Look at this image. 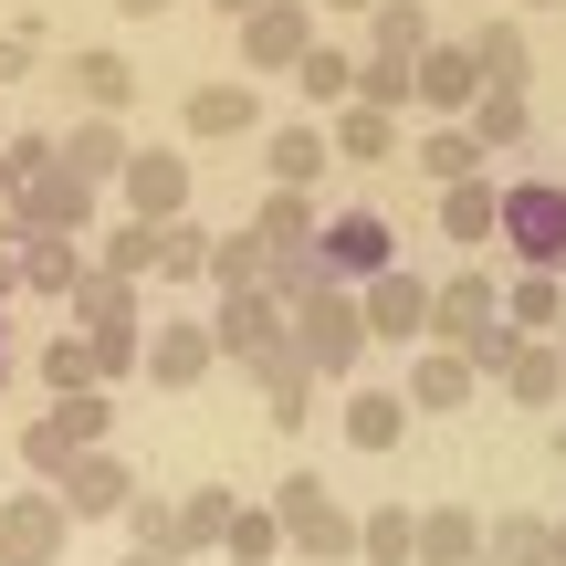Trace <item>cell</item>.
<instances>
[{
  "instance_id": "83f0119b",
  "label": "cell",
  "mask_w": 566,
  "mask_h": 566,
  "mask_svg": "<svg viewBox=\"0 0 566 566\" xmlns=\"http://www.w3.org/2000/svg\"><path fill=\"white\" fill-rule=\"evenodd\" d=\"M231 504H242V493H221V483L179 493V566H189V556H221V546H231Z\"/></svg>"
},
{
  "instance_id": "7402d4cb",
  "label": "cell",
  "mask_w": 566,
  "mask_h": 566,
  "mask_svg": "<svg viewBox=\"0 0 566 566\" xmlns=\"http://www.w3.org/2000/svg\"><path fill=\"white\" fill-rule=\"evenodd\" d=\"M462 126H472V137H483V158H514V147L535 137V105H525V84H483Z\"/></svg>"
},
{
  "instance_id": "4fadbf2b",
  "label": "cell",
  "mask_w": 566,
  "mask_h": 566,
  "mask_svg": "<svg viewBox=\"0 0 566 566\" xmlns=\"http://www.w3.org/2000/svg\"><path fill=\"white\" fill-rule=\"evenodd\" d=\"M315 252H325V273H336V283H378L388 263H399V252H388V221H378V210H336V221L315 231Z\"/></svg>"
},
{
  "instance_id": "4316f807",
  "label": "cell",
  "mask_w": 566,
  "mask_h": 566,
  "mask_svg": "<svg viewBox=\"0 0 566 566\" xmlns=\"http://www.w3.org/2000/svg\"><path fill=\"white\" fill-rule=\"evenodd\" d=\"M483 566H556V514H493Z\"/></svg>"
},
{
  "instance_id": "f6af8a7d",
  "label": "cell",
  "mask_w": 566,
  "mask_h": 566,
  "mask_svg": "<svg viewBox=\"0 0 566 566\" xmlns=\"http://www.w3.org/2000/svg\"><path fill=\"white\" fill-rule=\"evenodd\" d=\"M0 294H21V242H0Z\"/></svg>"
},
{
  "instance_id": "5bb4252c",
  "label": "cell",
  "mask_w": 566,
  "mask_h": 566,
  "mask_svg": "<svg viewBox=\"0 0 566 566\" xmlns=\"http://www.w3.org/2000/svg\"><path fill=\"white\" fill-rule=\"evenodd\" d=\"M95 221V179H84V168H42V179H21V242H32V231H84Z\"/></svg>"
},
{
  "instance_id": "cb8c5ba5",
  "label": "cell",
  "mask_w": 566,
  "mask_h": 566,
  "mask_svg": "<svg viewBox=\"0 0 566 566\" xmlns=\"http://www.w3.org/2000/svg\"><path fill=\"white\" fill-rule=\"evenodd\" d=\"M263 168H273V189H315L325 168H336V137H325V126H273Z\"/></svg>"
},
{
  "instance_id": "1f68e13d",
  "label": "cell",
  "mask_w": 566,
  "mask_h": 566,
  "mask_svg": "<svg viewBox=\"0 0 566 566\" xmlns=\"http://www.w3.org/2000/svg\"><path fill=\"white\" fill-rule=\"evenodd\" d=\"M95 273H116V283H147V273H158V221H137V210H126V221L95 242Z\"/></svg>"
},
{
  "instance_id": "74e56055",
  "label": "cell",
  "mask_w": 566,
  "mask_h": 566,
  "mask_svg": "<svg viewBox=\"0 0 566 566\" xmlns=\"http://www.w3.org/2000/svg\"><path fill=\"white\" fill-rule=\"evenodd\" d=\"M273 273V242H263V231H221V242H210V283H221V294H231V283H263Z\"/></svg>"
},
{
  "instance_id": "30bf717a",
  "label": "cell",
  "mask_w": 566,
  "mask_h": 566,
  "mask_svg": "<svg viewBox=\"0 0 566 566\" xmlns=\"http://www.w3.org/2000/svg\"><path fill=\"white\" fill-rule=\"evenodd\" d=\"M116 200L137 210V221H179V210H189V168H179V147H126Z\"/></svg>"
},
{
  "instance_id": "ba28073f",
  "label": "cell",
  "mask_w": 566,
  "mask_h": 566,
  "mask_svg": "<svg viewBox=\"0 0 566 566\" xmlns=\"http://www.w3.org/2000/svg\"><path fill=\"white\" fill-rule=\"evenodd\" d=\"M409 409L420 420H451V409H472V388H483V367H472V346H441V336H420L409 346Z\"/></svg>"
},
{
  "instance_id": "d6a6232c",
  "label": "cell",
  "mask_w": 566,
  "mask_h": 566,
  "mask_svg": "<svg viewBox=\"0 0 566 566\" xmlns=\"http://www.w3.org/2000/svg\"><path fill=\"white\" fill-rule=\"evenodd\" d=\"M504 315H514V325H525V336H556V325H566V283L525 263V273H514V283H504Z\"/></svg>"
},
{
  "instance_id": "ab89813d",
  "label": "cell",
  "mask_w": 566,
  "mask_h": 566,
  "mask_svg": "<svg viewBox=\"0 0 566 566\" xmlns=\"http://www.w3.org/2000/svg\"><path fill=\"white\" fill-rule=\"evenodd\" d=\"M42 388H105V357H95V336H84V325L42 346Z\"/></svg>"
},
{
  "instance_id": "9a60e30c",
  "label": "cell",
  "mask_w": 566,
  "mask_h": 566,
  "mask_svg": "<svg viewBox=\"0 0 566 566\" xmlns=\"http://www.w3.org/2000/svg\"><path fill=\"white\" fill-rule=\"evenodd\" d=\"M441 242H462V252H483V242H504V179H441Z\"/></svg>"
},
{
  "instance_id": "7a4b0ae2",
  "label": "cell",
  "mask_w": 566,
  "mask_h": 566,
  "mask_svg": "<svg viewBox=\"0 0 566 566\" xmlns=\"http://www.w3.org/2000/svg\"><path fill=\"white\" fill-rule=\"evenodd\" d=\"M294 346H304V367H315L325 388H346V378H357V357L378 346V336H367L357 283H315V294L294 304Z\"/></svg>"
},
{
  "instance_id": "2e32d148",
  "label": "cell",
  "mask_w": 566,
  "mask_h": 566,
  "mask_svg": "<svg viewBox=\"0 0 566 566\" xmlns=\"http://www.w3.org/2000/svg\"><path fill=\"white\" fill-rule=\"evenodd\" d=\"M63 504H74V525H105V514H126V504H137V472L116 462V441H105V451H84V462L63 472Z\"/></svg>"
},
{
  "instance_id": "11a10c76",
  "label": "cell",
  "mask_w": 566,
  "mask_h": 566,
  "mask_svg": "<svg viewBox=\"0 0 566 566\" xmlns=\"http://www.w3.org/2000/svg\"><path fill=\"white\" fill-rule=\"evenodd\" d=\"M535 11H546V0H535Z\"/></svg>"
},
{
  "instance_id": "3957f363",
  "label": "cell",
  "mask_w": 566,
  "mask_h": 566,
  "mask_svg": "<svg viewBox=\"0 0 566 566\" xmlns=\"http://www.w3.org/2000/svg\"><path fill=\"white\" fill-rule=\"evenodd\" d=\"M273 514H283V556H304V566H346V556H357V514H346L315 472H283Z\"/></svg>"
},
{
  "instance_id": "f1b7e54d",
  "label": "cell",
  "mask_w": 566,
  "mask_h": 566,
  "mask_svg": "<svg viewBox=\"0 0 566 566\" xmlns=\"http://www.w3.org/2000/svg\"><path fill=\"white\" fill-rule=\"evenodd\" d=\"M357 556H367V566H420V504L357 514Z\"/></svg>"
},
{
  "instance_id": "db71d44e",
  "label": "cell",
  "mask_w": 566,
  "mask_h": 566,
  "mask_svg": "<svg viewBox=\"0 0 566 566\" xmlns=\"http://www.w3.org/2000/svg\"><path fill=\"white\" fill-rule=\"evenodd\" d=\"M556 346H566V325H556Z\"/></svg>"
},
{
  "instance_id": "c3c4849f",
  "label": "cell",
  "mask_w": 566,
  "mask_h": 566,
  "mask_svg": "<svg viewBox=\"0 0 566 566\" xmlns=\"http://www.w3.org/2000/svg\"><path fill=\"white\" fill-rule=\"evenodd\" d=\"M325 11H346V21H367V11H378V0H325Z\"/></svg>"
},
{
  "instance_id": "7c38bea8",
  "label": "cell",
  "mask_w": 566,
  "mask_h": 566,
  "mask_svg": "<svg viewBox=\"0 0 566 566\" xmlns=\"http://www.w3.org/2000/svg\"><path fill=\"white\" fill-rule=\"evenodd\" d=\"M357 304H367V336H378V346H420L430 336V283L399 273V263H388L378 283H357Z\"/></svg>"
},
{
  "instance_id": "8992f818",
  "label": "cell",
  "mask_w": 566,
  "mask_h": 566,
  "mask_svg": "<svg viewBox=\"0 0 566 566\" xmlns=\"http://www.w3.org/2000/svg\"><path fill=\"white\" fill-rule=\"evenodd\" d=\"M504 252L535 273H566V179H514L504 189Z\"/></svg>"
},
{
  "instance_id": "ee69618b",
  "label": "cell",
  "mask_w": 566,
  "mask_h": 566,
  "mask_svg": "<svg viewBox=\"0 0 566 566\" xmlns=\"http://www.w3.org/2000/svg\"><path fill=\"white\" fill-rule=\"evenodd\" d=\"M32 63H42V32H32V21H21V32H0V84H21Z\"/></svg>"
},
{
  "instance_id": "d4e9b609",
  "label": "cell",
  "mask_w": 566,
  "mask_h": 566,
  "mask_svg": "<svg viewBox=\"0 0 566 566\" xmlns=\"http://www.w3.org/2000/svg\"><path fill=\"white\" fill-rule=\"evenodd\" d=\"M420 566H483V514L472 504H420Z\"/></svg>"
},
{
  "instance_id": "277c9868",
  "label": "cell",
  "mask_w": 566,
  "mask_h": 566,
  "mask_svg": "<svg viewBox=\"0 0 566 566\" xmlns=\"http://www.w3.org/2000/svg\"><path fill=\"white\" fill-rule=\"evenodd\" d=\"M210 336H221L231 367H263V357H283V346H294V304H283L273 283H231V294L210 304Z\"/></svg>"
},
{
  "instance_id": "6da1fadb",
  "label": "cell",
  "mask_w": 566,
  "mask_h": 566,
  "mask_svg": "<svg viewBox=\"0 0 566 566\" xmlns=\"http://www.w3.org/2000/svg\"><path fill=\"white\" fill-rule=\"evenodd\" d=\"M105 430H116V399H105V388H53V409L21 420V441H11L21 483H63L84 451H105Z\"/></svg>"
},
{
  "instance_id": "484cf974",
  "label": "cell",
  "mask_w": 566,
  "mask_h": 566,
  "mask_svg": "<svg viewBox=\"0 0 566 566\" xmlns=\"http://www.w3.org/2000/svg\"><path fill=\"white\" fill-rule=\"evenodd\" d=\"M63 84H74V95H84V105H95V116H116V105H126V95H137V63H126V53H116V42H84V53H74V63H63Z\"/></svg>"
},
{
  "instance_id": "d6986e66",
  "label": "cell",
  "mask_w": 566,
  "mask_h": 566,
  "mask_svg": "<svg viewBox=\"0 0 566 566\" xmlns=\"http://www.w3.org/2000/svg\"><path fill=\"white\" fill-rule=\"evenodd\" d=\"M472 95H483L472 42H430V53H420V105H430V116H472Z\"/></svg>"
},
{
  "instance_id": "7dc6e473",
  "label": "cell",
  "mask_w": 566,
  "mask_h": 566,
  "mask_svg": "<svg viewBox=\"0 0 566 566\" xmlns=\"http://www.w3.org/2000/svg\"><path fill=\"white\" fill-rule=\"evenodd\" d=\"M126 566H179V556H158V546H126Z\"/></svg>"
},
{
  "instance_id": "52a82bcc",
  "label": "cell",
  "mask_w": 566,
  "mask_h": 566,
  "mask_svg": "<svg viewBox=\"0 0 566 566\" xmlns=\"http://www.w3.org/2000/svg\"><path fill=\"white\" fill-rule=\"evenodd\" d=\"M210 367H221V336H210V315H168V325H147V346H137V378L147 388H200Z\"/></svg>"
},
{
  "instance_id": "f546056e",
  "label": "cell",
  "mask_w": 566,
  "mask_h": 566,
  "mask_svg": "<svg viewBox=\"0 0 566 566\" xmlns=\"http://www.w3.org/2000/svg\"><path fill=\"white\" fill-rule=\"evenodd\" d=\"M294 95H304V105H325V116H336V105L357 95V63H346L336 42L315 32V42H304V63H294Z\"/></svg>"
},
{
  "instance_id": "603a6c76",
  "label": "cell",
  "mask_w": 566,
  "mask_h": 566,
  "mask_svg": "<svg viewBox=\"0 0 566 566\" xmlns=\"http://www.w3.org/2000/svg\"><path fill=\"white\" fill-rule=\"evenodd\" d=\"M84 273H95V252H84L74 231H32V242H21V294H74Z\"/></svg>"
},
{
  "instance_id": "8d00e7d4",
  "label": "cell",
  "mask_w": 566,
  "mask_h": 566,
  "mask_svg": "<svg viewBox=\"0 0 566 566\" xmlns=\"http://www.w3.org/2000/svg\"><path fill=\"white\" fill-rule=\"evenodd\" d=\"M252 231H263V242L273 252H304V242H315V200H304V189H263V210H252Z\"/></svg>"
},
{
  "instance_id": "f35d334b",
  "label": "cell",
  "mask_w": 566,
  "mask_h": 566,
  "mask_svg": "<svg viewBox=\"0 0 566 566\" xmlns=\"http://www.w3.org/2000/svg\"><path fill=\"white\" fill-rule=\"evenodd\" d=\"M472 63H483V84H525L535 74V53H525L514 21H483V32H472Z\"/></svg>"
},
{
  "instance_id": "ac0fdd59",
  "label": "cell",
  "mask_w": 566,
  "mask_h": 566,
  "mask_svg": "<svg viewBox=\"0 0 566 566\" xmlns=\"http://www.w3.org/2000/svg\"><path fill=\"white\" fill-rule=\"evenodd\" d=\"M315 367H304V346H283V357L252 367V399H263V430H304V409H315Z\"/></svg>"
},
{
  "instance_id": "836d02e7",
  "label": "cell",
  "mask_w": 566,
  "mask_h": 566,
  "mask_svg": "<svg viewBox=\"0 0 566 566\" xmlns=\"http://www.w3.org/2000/svg\"><path fill=\"white\" fill-rule=\"evenodd\" d=\"M158 283H168V294H179V283H210V231L189 221V210L158 221Z\"/></svg>"
},
{
  "instance_id": "d590c367",
  "label": "cell",
  "mask_w": 566,
  "mask_h": 566,
  "mask_svg": "<svg viewBox=\"0 0 566 566\" xmlns=\"http://www.w3.org/2000/svg\"><path fill=\"white\" fill-rule=\"evenodd\" d=\"M420 168H430V179H472V168H493V158H483V137H472L462 116H430V137H420Z\"/></svg>"
},
{
  "instance_id": "e575fe53",
  "label": "cell",
  "mask_w": 566,
  "mask_h": 566,
  "mask_svg": "<svg viewBox=\"0 0 566 566\" xmlns=\"http://www.w3.org/2000/svg\"><path fill=\"white\" fill-rule=\"evenodd\" d=\"M367 53L420 63V53H430V11H420V0H378V11H367Z\"/></svg>"
},
{
  "instance_id": "b9f144b4",
  "label": "cell",
  "mask_w": 566,
  "mask_h": 566,
  "mask_svg": "<svg viewBox=\"0 0 566 566\" xmlns=\"http://www.w3.org/2000/svg\"><path fill=\"white\" fill-rule=\"evenodd\" d=\"M126 546H158V556H179V504H126Z\"/></svg>"
},
{
  "instance_id": "9c48e42d",
  "label": "cell",
  "mask_w": 566,
  "mask_h": 566,
  "mask_svg": "<svg viewBox=\"0 0 566 566\" xmlns=\"http://www.w3.org/2000/svg\"><path fill=\"white\" fill-rule=\"evenodd\" d=\"M231 32H242V63H252V74H294L304 42H315V0H263V11H242Z\"/></svg>"
},
{
  "instance_id": "e0dca14e",
  "label": "cell",
  "mask_w": 566,
  "mask_h": 566,
  "mask_svg": "<svg viewBox=\"0 0 566 566\" xmlns=\"http://www.w3.org/2000/svg\"><path fill=\"white\" fill-rule=\"evenodd\" d=\"M179 126H189L200 147L252 137V126H263V95H252V84H189V95H179Z\"/></svg>"
},
{
  "instance_id": "44dd1931",
  "label": "cell",
  "mask_w": 566,
  "mask_h": 566,
  "mask_svg": "<svg viewBox=\"0 0 566 566\" xmlns=\"http://www.w3.org/2000/svg\"><path fill=\"white\" fill-rule=\"evenodd\" d=\"M409 420H420L409 388H346V441H357V451H399Z\"/></svg>"
},
{
  "instance_id": "f907efd6",
  "label": "cell",
  "mask_w": 566,
  "mask_h": 566,
  "mask_svg": "<svg viewBox=\"0 0 566 566\" xmlns=\"http://www.w3.org/2000/svg\"><path fill=\"white\" fill-rule=\"evenodd\" d=\"M231 566H283V556H231Z\"/></svg>"
},
{
  "instance_id": "7bdbcfd3",
  "label": "cell",
  "mask_w": 566,
  "mask_h": 566,
  "mask_svg": "<svg viewBox=\"0 0 566 566\" xmlns=\"http://www.w3.org/2000/svg\"><path fill=\"white\" fill-rule=\"evenodd\" d=\"M53 158H63V137H11L0 147V179H42Z\"/></svg>"
},
{
  "instance_id": "4dcf8cb0",
  "label": "cell",
  "mask_w": 566,
  "mask_h": 566,
  "mask_svg": "<svg viewBox=\"0 0 566 566\" xmlns=\"http://www.w3.org/2000/svg\"><path fill=\"white\" fill-rule=\"evenodd\" d=\"M63 168H84L95 189H116V168H126V126H116V116H84L74 137H63Z\"/></svg>"
},
{
  "instance_id": "5b68a950",
  "label": "cell",
  "mask_w": 566,
  "mask_h": 566,
  "mask_svg": "<svg viewBox=\"0 0 566 566\" xmlns=\"http://www.w3.org/2000/svg\"><path fill=\"white\" fill-rule=\"evenodd\" d=\"M63 546H74L63 483H21L11 504H0V566H63Z\"/></svg>"
},
{
  "instance_id": "681fc988",
  "label": "cell",
  "mask_w": 566,
  "mask_h": 566,
  "mask_svg": "<svg viewBox=\"0 0 566 566\" xmlns=\"http://www.w3.org/2000/svg\"><path fill=\"white\" fill-rule=\"evenodd\" d=\"M210 11H231V21H242V11H263V0H210Z\"/></svg>"
},
{
  "instance_id": "816d5d0a",
  "label": "cell",
  "mask_w": 566,
  "mask_h": 566,
  "mask_svg": "<svg viewBox=\"0 0 566 566\" xmlns=\"http://www.w3.org/2000/svg\"><path fill=\"white\" fill-rule=\"evenodd\" d=\"M556 566H566V514H556Z\"/></svg>"
},
{
  "instance_id": "8fae6325",
  "label": "cell",
  "mask_w": 566,
  "mask_h": 566,
  "mask_svg": "<svg viewBox=\"0 0 566 566\" xmlns=\"http://www.w3.org/2000/svg\"><path fill=\"white\" fill-rule=\"evenodd\" d=\"M493 325H504V283H493V273L430 283V336H441V346H472V336H493Z\"/></svg>"
},
{
  "instance_id": "60d3db41",
  "label": "cell",
  "mask_w": 566,
  "mask_h": 566,
  "mask_svg": "<svg viewBox=\"0 0 566 566\" xmlns=\"http://www.w3.org/2000/svg\"><path fill=\"white\" fill-rule=\"evenodd\" d=\"M221 556H283V514L273 504H231V546Z\"/></svg>"
},
{
  "instance_id": "ffe728a7",
  "label": "cell",
  "mask_w": 566,
  "mask_h": 566,
  "mask_svg": "<svg viewBox=\"0 0 566 566\" xmlns=\"http://www.w3.org/2000/svg\"><path fill=\"white\" fill-rule=\"evenodd\" d=\"M325 137H336V168H378V158H399V116H388V105H367V95H346Z\"/></svg>"
},
{
  "instance_id": "bcb514c9",
  "label": "cell",
  "mask_w": 566,
  "mask_h": 566,
  "mask_svg": "<svg viewBox=\"0 0 566 566\" xmlns=\"http://www.w3.org/2000/svg\"><path fill=\"white\" fill-rule=\"evenodd\" d=\"M116 11H126V21H158V11H179V0H116Z\"/></svg>"
},
{
  "instance_id": "f5cc1de1",
  "label": "cell",
  "mask_w": 566,
  "mask_h": 566,
  "mask_svg": "<svg viewBox=\"0 0 566 566\" xmlns=\"http://www.w3.org/2000/svg\"><path fill=\"white\" fill-rule=\"evenodd\" d=\"M0 378H11V336H0Z\"/></svg>"
}]
</instances>
